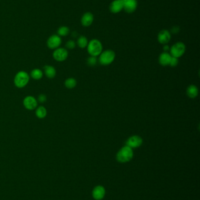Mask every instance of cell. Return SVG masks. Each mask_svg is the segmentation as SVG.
Wrapping results in <instances>:
<instances>
[{
    "label": "cell",
    "mask_w": 200,
    "mask_h": 200,
    "mask_svg": "<svg viewBox=\"0 0 200 200\" xmlns=\"http://www.w3.org/2000/svg\"><path fill=\"white\" fill-rule=\"evenodd\" d=\"M134 155L133 149L128 146H124L117 152L116 159L120 163H126L130 161Z\"/></svg>",
    "instance_id": "1"
},
{
    "label": "cell",
    "mask_w": 200,
    "mask_h": 200,
    "mask_svg": "<svg viewBox=\"0 0 200 200\" xmlns=\"http://www.w3.org/2000/svg\"><path fill=\"white\" fill-rule=\"evenodd\" d=\"M88 52L91 56H99L103 50L102 44L98 39H92L88 44Z\"/></svg>",
    "instance_id": "2"
},
{
    "label": "cell",
    "mask_w": 200,
    "mask_h": 200,
    "mask_svg": "<svg viewBox=\"0 0 200 200\" xmlns=\"http://www.w3.org/2000/svg\"><path fill=\"white\" fill-rule=\"evenodd\" d=\"M30 75L26 72H18L14 77V84L17 88L22 89L25 87L30 81Z\"/></svg>",
    "instance_id": "3"
},
{
    "label": "cell",
    "mask_w": 200,
    "mask_h": 200,
    "mask_svg": "<svg viewBox=\"0 0 200 200\" xmlns=\"http://www.w3.org/2000/svg\"><path fill=\"white\" fill-rule=\"evenodd\" d=\"M115 57V52L112 50H107L101 53L99 58V62L102 65L108 66L113 62Z\"/></svg>",
    "instance_id": "4"
},
{
    "label": "cell",
    "mask_w": 200,
    "mask_h": 200,
    "mask_svg": "<svg viewBox=\"0 0 200 200\" xmlns=\"http://www.w3.org/2000/svg\"><path fill=\"white\" fill-rule=\"evenodd\" d=\"M185 50V45L183 42H177L176 44H173L172 47L170 49V54L171 55V56L178 59L184 54Z\"/></svg>",
    "instance_id": "5"
},
{
    "label": "cell",
    "mask_w": 200,
    "mask_h": 200,
    "mask_svg": "<svg viewBox=\"0 0 200 200\" xmlns=\"http://www.w3.org/2000/svg\"><path fill=\"white\" fill-rule=\"evenodd\" d=\"M143 144V139L139 135H133L130 136L126 142V145L131 149L139 148Z\"/></svg>",
    "instance_id": "6"
},
{
    "label": "cell",
    "mask_w": 200,
    "mask_h": 200,
    "mask_svg": "<svg viewBox=\"0 0 200 200\" xmlns=\"http://www.w3.org/2000/svg\"><path fill=\"white\" fill-rule=\"evenodd\" d=\"M52 56L55 60L58 61H63L68 58V52L65 48L58 47L55 49Z\"/></svg>",
    "instance_id": "7"
},
{
    "label": "cell",
    "mask_w": 200,
    "mask_h": 200,
    "mask_svg": "<svg viewBox=\"0 0 200 200\" xmlns=\"http://www.w3.org/2000/svg\"><path fill=\"white\" fill-rule=\"evenodd\" d=\"M23 105L26 109L31 111L34 110L38 107V101L35 97L28 96L23 99Z\"/></svg>",
    "instance_id": "8"
},
{
    "label": "cell",
    "mask_w": 200,
    "mask_h": 200,
    "mask_svg": "<svg viewBox=\"0 0 200 200\" xmlns=\"http://www.w3.org/2000/svg\"><path fill=\"white\" fill-rule=\"evenodd\" d=\"M61 44V38L58 35H53L51 36L47 40V46L51 49H56L58 48Z\"/></svg>",
    "instance_id": "9"
},
{
    "label": "cell",
    "mask_w": 200,
    "mask_h": 200,
    "mask_svg": "<svg viewBox=\"0 0 200 200\" xmlns=\"http://www.w3.org/2000/svg\"><path fill=\"white\" fill-rule=\"evenodd\" d=\"M137 7V0H123V9L128 13L133 12Z\"/></svg>",
    "instance_id": "10"
},
{
    "label": "cell",
    "mask_w": 200,
    "mask_h": 200,
    "mask_svg": "<svg viewBox=\"0 0 200 200\" xmlns=\"http://www.w3.org/2000/svg\"><path fill=\"white\" fill-rule=\"evenodd\" d=\"M105 194L106 191L105 188L102 185H98L93 190V197L95 200H102L104 198Z\"/></svg>",
    "instance_id": "11"
},
{
    "label": "cell",
    "mask_w": 200,
    "mask_h": 200,
    "mask_svg": "<svg viewBox=\"0 0 200 200\" xmlns=\"http://www.w3.org/2000/svg\"><path fill=\"white\" fill-rule=\"evenodd\" d=\"M171 39V34L167 30H162L158 35V40L162 44H166Z\"/></svg>",
    "instance_id": "12"
},
{
    "label": "cell",
    "mask_w": 200,
    "mask_h": 200,
    "mask_svg": "<svg viewBox=\"0 0 200 200\" xmlns=\"http://www.w3.org/2000/svg\"><path fill=\"white\" fill-rule=\"evenodd\" d=\"M123 9V0H115L110 6V11L115 14L119 13Z\"/></svg>",
    "instance_id": "13"
},
{
    "label": "cell",
    "mask_w": 200,
    "mask_h": 200,
    "mask_svg": "<svg viewBox=\"0 0 200 200\" xmlns=\"http://www.w3.org/2000/svg\"><path fill=\"white\" fill-rule=\"evenodd\" d=\"M171 58H172L171 55L169 53H168L167 52L162 53L159 56V63L162 66H169Z\"/></svg>",
    "instance_id": "14"
},
{
    "label": "cell",
    "mask_w": 200,
    "mask_h": 200,
    "mask_svg": "<svg viewBox=\"0 0 200 200\" xmlns=\"http://www.w3.org/2000/svg\"><path fill=\"white\" fill-rule=\"evenodd\" d=\"M93 21V15L91 12H86L82 16L81 23L84 26H90Z\"/></svg>",
    "instance_id": "15"
},
{
    "label": "cell",
    "mask_w": 200,
    "mask_h": 200,
    "mask_svg": "<svg viewBox=\"0 0 200 200\" xmlns=\"http://www.w3.org/2000/svg\"><path fill=\"white\" fill-rule=\"evenodd\" d=\"M187 95L191 98H195L198 95V89L195 85H190L186 91Z\"/></svg>",
    "instance_id": "16"
},
{
    "label": "cell",
    "mask_w": 200,
    "mask_h": 200,
    "mask_svg": "<svg viewBox=\"0 0 200 200\" xmlns=\"http://www.w3.org/2000/svg\"><path fill=\"white\" fill-rule=\"evenodd\" d=\"M44 73L48 79H54L56 74V72L54 67L46 65L44 67Z\"/></svg>",
    "instance_id": "17"
},
{
    "label": "cell",
    "mask_w": 200,
    "mask_h": 200,
    "mask_svg": "<svg viewBox=\"0 0 200 200\" xmlns=\"http://www.w3.org/2000/svg\"><path fill=\"white\" fill-rule=\"evenodd\" d=\"M36 116L39 119H43L46 117L47 115L46 109L43 106H39L36 108Z\"/></svg>",
    "instance_id": "18"
},
{
    "label": "cell",
    "mask_w": 200,
    "mask_h": 200,
    "mask_svg": "<svg viewBox=\"0 0 200 200\" xmlns=\"http://www.w3.org/2000/svg\"><path fill=\"white\" fill-rule=\"evenodd\" d=\"M30 76L33 79L38 80L42 78L43 72L39 68H34L31 71Z\"/></svg>",
    "instance_id": "19"
},
{
    "label": "cell",
    "mask_w": 200,
    "mask_h": 200,
    "mask_svg": "<svg viewBox=\"0 0 200 200\" xmlns=\"http://www.w3.org/2000/svg\"><path fill=\"white\" fill-rule=\"evenodd\" d=\"M77 80L72 77L68 78L65 81V86L67 89H73L77 86Z\"/></svg>",
    "instance_id": "20"
},
{
    "label": "cell",
    "mask_w": 200,
    "mask_h": 200,
    "mask_svg": "<svg viewBox=\"0 0 200 200\" xmlns=\"http://www.w3.org/2000/svg\"><path fill=\"white\" fill-rule=\"evenodd\" d=\"M88 43L89 42H88V39L85 37H84V36H82V37H79V39H77V45L80 48L84 49V48H85L86 47H87Z\"/></svg>",
    "instance_id": "21"
},
{
    "label": "cell",
    "mask_w": 200,
    "mask_h": 200,
    "mask_svg": "<svg viewBox=\"0 0 200 200\" xmlns=\"http://www.w3.org/2000/svg\"><path fill=\"white\" fill-rule=\"evenodd\" d=\"M70 33V29L67 26H63L60 27L58 30V35L59 37H65L67 36Z\"/></svg>",
    "instance_id": "22"
},
{
    "label": "cell",
    "mask_w": 200,
    "mask_h": 200,
    "mask_svg": "<svg viewBox=\"0 0 200 200\" xmlns=\"http://www.w3.org/2000/svg\"><path fill=\"white\" fill-rule=\"evenodd\" d=\"M98 62V59L95 56H91L89 57L87 60V63L90 66H95Z\"/></svg>",
    "instance_id": "23"
},
{
    "label": "cell",
    "mask_w": 200,
    "mask_h": 200,
    "mask_svg": "<svg viewBox=\"0 0 200 200\" xmlns=\"http://www.w3.org/2000/svg\"><path fill=\"white\" fill-rule=\"evenodd\" d=\"M75 47H76V44L72 40H68L66 44V47L68 49H73Z\"/></svg>",
    "instance_id": "24"
},
{
    "label": "cell",
    "mask_w": 200,
    "mask_h": 200,
    "mask_svg": "<svg viewBox=\"0 0 200 200\" xmlns=\"http://www.w3.org/2000/svg\"><path fill=\"white\" fill-rule=\"evenodd\" d=\"M178 64V59L172 56L170 63L169 66L172 67H174L177 66Z\"/></svg>",
    "instance_id": "25"
},
{
    "label": "cell",
    "mask_w": 200,
    "mask_h": 200,
    "mask_svg": "<svg viewBox=\"0 0 200 200\" xmlns=\"http://www.w3.org/2000/svg\"><path fill=\"white\" fill-rule=\"evenodd\" d=\"M46 99H47V97H46V95L41 94L39 95L37 101L40 103H44L46 102Z\"/></svg>",
    "instance_id": "26"
},
{
    "label": "cell",
    "mask_w": 200,
    "mask_h": 200,
    "mask_svg": "<svg viewBox=\"0 0 200 200\" xmlns=\"http://www.w3.org/2000/svg\"><path fill=\"white\" fill-rule=\"evenodd\" d=\"M180 30V29L177 26H176V27H174L173 28V29L171 30V32L173 33H177Z\"/></svg>",
    "instance_id": "27"
},
{
    "label": "cell",
    "mask_w": 200,
    "mask_h": 200,
    "mask_svg": "<svg viewBox=\"0 0 200 200\" xmlns=\"http://www.w3.org/2000/svg\"><path fill=\"white\" fill-rule=\"evenodd\" d=\"M170 48L169 46H168V45H167V44H165L164 45V47H163V49H164V52H167L169 51H170Z\"/></svg>",
    "instance_id": "28"
}]
</instances>
